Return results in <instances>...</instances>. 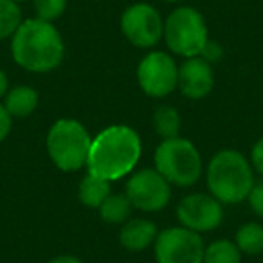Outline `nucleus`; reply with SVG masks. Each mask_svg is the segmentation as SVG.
<instances>
[{
  "mask_svg": "<svg viewBox=\"0 0 263 263\" xmlns=\"http://www.w3.org/2000/svg\"><path fill=\"white\" fill-rule=\"evenodd\" d=\"M141 159V137L124 124L108 126L92 139L87 168L108 182L128 175Z\"/></svg>",
  "mask_w": 263,
  "mask_h": 263,
  "instance_id": "nucleus-1",
  "label": "nucleus"
},
{
  "mask_svg": "<svg viewBox=\"0 0 263 263\" xmlns=\"http://www.w3.org/2000/svg\"><path fill=\"white\" fill-rule=\"evenodd\" d=\"M65 45L52 22L24 20L11 36L13 60L29 72H51L62 63Z\"/></svg>",
  "mask_w": 263,
  "mask_h": 263,
  "instance_id": "nucleus-2",
  "label": "nucleus"
},
{
  "mask_svg": "<svg viewBox=\"0 0 263 263\" xmlns=\"http://www.w3.org/2000/svg\"><path fill=\"white\" fill-rule=\"evenodd\" d=\"M254 177L249 161L236 150H222L209 161L208 187L222 204H240L249 197Z\"/></svg>",
  "mask_w": 263,
  "mask_h": 263,
  "instance_id": "nucleus-3",
  "label": "nucleus"
},
{
  "mask_svg": "<svg viewBox=\"0 0 263 263\" xmlns=\"http://www.w3.org/2000/svg\"><path fill=\"white\" fill-rule=\"evenodd\" d=\"M92 139L80 121L58 119L47 134V152L56 168L76 172L87 166Z\"/></svg>",
  "mask_w": 263,
  "mask_h": 263,
  "instance_id": "nucleus-4",
  "label": "nucleus"
},
{
  "mask_svg": "<svg viewBox=\"0 0 263 263\" xmlns=\"http://www.w3.org/2000/svg\"><path fill=\"white\" fill-rule=\"evenodd\" d=\"M155 170L180 187L193 186L202 175V159L197 146L182 137L164 139L155 150Z\"/></svg>",
  "mask_w": 263,
  "mask_h": 263,
  "instance_id": "nucleus-5",
  "label": "nucleus"
},
{
  "mask_svg": "<svg viewBox=\"0 0 263 263\" xmlns=\"http://www.w3.org/2000/svg\"><path fill=\"white\" fill-rule=\"evenodd\" d=\"M164 40L170 51L184 58L200 56L208 38V26L195 8H177L164 22Z\"/></svg>",
  "mask_w": 263,
  "mask_h": 263,
  "instance_id": "nucleus-6",
  "label": "nucleus"
},
{
  "mask_svg": "<svg viewBox=\"0 0 263 263\" xmlns=\"http://www.w3.org/2000/svg\"><path fill=\"white\" fill-rule=\"evenodd\" d=\"M202 236L186 227H170L157 234L155 259L157 263H204Z\"/></svg>",
  "mask_w": 263,
  "mask_h": 263,
  "instance_id": "nucleus-7",
  "label": "nucleus"
},
{
  "mask_svg": "<svg viewBox=\"0 0 263 263\" xmlns=\"http://www.w3.org/2000/svg\"><path fill=\"white\" fill-rule=\"evenodd\" d=\"M124 195L136 209L146 213L161 211L170 204L172 184L157 170H141L128 179Z\"/></svg>",
  "mask_w": 263,
  "mask_h": 263,
  "instance_id": "nucleus-8",
  "label": "nucleus"
},
{
  "mask_svg": "<svg viewBox=\"0 0 263 263\" xmlns=\"http://www.w3.org/2000/svg\"><path fill=\"white\" fill-rule=\"evenodd\" d=\"M121 31L132 45L150 49L164 36V22L150 4H134L121 16Z\"/></svg>",
  "mask_w": 263,
  "mask_h": 263,
  "instance_id": "nucleus-9",
  "label": "nucleus"
},
{
  "mask_svg": "<svg viewBox=\"0 0 263 263\" xmlns=\"http://www.w3.org/2000/svg\"><path fill=\"white\" fill-rule=\"evenodd\" d=\"M179 67L170 54L154 51L141 60L137 67V81L143 92L152 98H166L177 88Z\"/></svg>",
  "mask_w": 263,
  "mask_h": 263,
  "instance_id": "nucleus-10",
  "label": "nucleus"
},
{
  "mask_svg": "<svg viewBox=\"0 0 263 263\" xmlns=\"http://www.w3.org/2000/svg\"><path fill=\"white\" fill-rule=\"evenodd\" d=\"M177 218L180 226L195 233H208L222 223L223 209L222 202L213 195L193 193L184 197L177 205Z\"/></svg>",
  "mask_w": 263,
  "mask_h": 263,
  "instance_id": "nucleus-11",
  "label": "nucleus"
},
{
  "mask_svg": "<svg viewBox=\"0 0 263 263\" xmlns=\"http://www.w3.org/2000/svg\"><path fill=\"white\" fill-rule=\"evenodd\" d=\"M215 74L211 63H208L200 56L186 58V62L179 67V80L177 87L186 98L202 99L213 90Z\"/></svg>",
  "mask_w": 263,
  "mask_h": 263,
  "instance_id": "nucleus-12",
  "label": "nucleus"
},
{
  "mask_svg": "<svg viewBox=\"0 0 263 263\" xmlns=\"http://www.w3.org/2000/svg\"><path fill=\"white\" fill-rule=\"evenodd\" d=\"M157 227L154 222L146 218H132L126 220L123 229L119 231V241L126 251L141 252L157 240Z\"/></svg>",
  "mask_w": 263,
  "mask_h": 263,
  "instance_id": "nucleus-13",
  "label": "nucleus"
},
{
  "mask_svg": "<svg viewBox=\"0 0 263 263\" xmlns=\"http://www.w3.org/2000/svg\"><path fill=\"white\" fill-rule=\"evenodd\" d=\"M4 106L11 117H27L38 106V92L27 85H18L8 90Z\"/></svg>",
  "mask_w": 263,
  "mask_h": 263,
  "instance_id": "nucleus-14",
  "label": "nucleus"
},
{
  "mask_svg": "<svg viewBox=\"0 0 263 263\" xmlns=\"http://www.w3.org/2000/svg\"><path fill=\"white\" fill-rule=\"evenodd\" d=\"M110 197V182L105 179H99L88 173L80 182V200L87 208L99 209V205Z\"/></svg>",
  "mask_w": 263,
  "mask_h": 263,
  "instance_id": "nucleus-15",
  "label": "nucleus"
},
{
  "mask_svg": "<svg viewBox=\"0 0 263 263\" xmlns=\"http://www.w3.org/2000/svg\"><path fill=\"white\" fill-rule=\"evenodd\" d=\"M154 128L157 132V136H161L162 139L179 137V130H180L179 110L170 105L157 106V110L154 114Z\"/></svg>",
  "mask_w": 263,
  "mask_h": 263,
  "instance_id": "nucleus-16",
  "label": "nucleus"
},
{
  "mask_svg": "<svg viewBox=\"0 0 263 263\" xmlns=\"http://www.w3.org/2000/svg\"><path fill=\"white\" fill-rule=\"evenodd\" d=\"M132 202L126 195H110L101 205H99V215L103 222L106 223H124L132 213Z\"/></svg>",
  "mask_w": 263,
  "mask_h": 263,
  "instance_id": "nucleus-17",
  "label": "nucleus"
},
{
  "mask_svg": "<svg viewBox=\"0 0 263 263\" xmlns=\"http://www.w3.org/2000/svg\"><path fill=\"white\" fill-rule=\"evenodd\" d=\"M234 243L245 254H259V252H263V226L258 222L243 223L238 229Z\"/></svg>",
  "mask_w": 263,
  "mask_h": 263,
  "instance_id": "nucleus-18",
  "label": "nucleus"
},
{
  "mask_svg": "<svg viewBox=\"0 0 263 263\" xmlns=\"http://www.w3.org/2000/svg\"><path fill=\"white\" fill-rule=\"evenodd\" d=\"M241 251L229 240H216L204 251V263H240Z\"/></svg>",
  "mask_w": 263,
  "mask_h": 263,
  "instance_id": "nucleus-19",
  "label": "nucleus"
},
{
  "mask_svg": "<svg viewBox=\"0 0 263 263\" xmlns=\"http://www.w3.org/2000/svg\"><path fill=\"white\" fill-rule=\"evenodd\" d=\"M22 24V11L15 0H0V40L16 33Z\"/></svg>",
  "mask_w": 263,
  "mask_h": 263,
  "instance_id": "nucleus-20",
  "label": "nucleus"
},
{
  "mask_svg": "<svg viewBox=\"0 0 263 263\" xmlns=\"http://www.w3.org/2000/svg\"><path fill=\"white\" fill-rule=\"evenodd\" d=\"M36 18L45 22H54L63 15L67 8V0H33Z\"/></svg>",
  "mask_w": 263,
  "mask_h": 263,
  "instance_id": "nucleus-21",
  "label": "nucleus"
},
{
  "mask_svg": "<svg viewBox=\"0 0 263 263\" xmlns=\"http://www.w3.org/2000/svg\"><path fill=\"white\" fill-rule=\"evenodd\" d=\"M247 198H249V204H251L252 211H254L259 218H263V182L254 184Z\"/></svg>",
  "mask_w": 263,
  "mask_h": 263,
  "instance_id": "nucleus-22",
  "label": "nucleus"
},
{
  "mask_svg": "<svg viewBox=\"0 0 263 263\" xmlns=\"http://www.w3.org/2000/svg\"><path fill=\"white\" fill-rule=\"evenodd\" d=\"M222 56H223V51H222V47H220V44H216V42H213V40L205 42L204 49H202V52H200V58H204L208 63L220 62Z\"/></svg>",
  "mask_w": 263,
  "mask_h": 263,
  "instance_id": "nucleus-23",
  "label": "nucleus"
},
{
  "mask_svg": "<svg viewBox=\"0 0 263 263\" xmlns=\"http://www.w3.org/2000/svg\"><path fill=\"white\" fill-rule=\"evenodd\" d=\"M251 161H252V164H254L256 172H258L259 175H263V137L259 141H256V144L252 146Z\"/></svg>",
  "mask_w": 263,
  "mask_h": 263,
  "instance_id": "nucleus-24",
  "label": "nucleus"
},
{
  "mask_svg": "<svg viewBox=\"0 0 263 263\" xmlns=\"http://www.w3.org/2000/svg\"><path fill=\"white\" fill-rule=\"evenodd\" d=\"M11 119L9 112L6 110L4 105H0V143L9 136V130H11Z\"/></svg>",
  "mask_w": 263,
  "mask_h": 263,
  "instance_id": "nucleus-25",
  "label": "nucleus"
},
{
  "mask_svg": "<svg viewBox=\"0 0 263 263\" xmlns=\"http://www.w3.org/2000/svg\"><path fill=\"white\" fill-rule=\"evenodd\" d=\"M8 88H9V81H8V76L2 69H0V98H4L8 94Z\"/></svg>",
  "mask_w": 263,
  "mask_h": 263,
  "instance_id": "nucleus-26",
  "label": "nucleus"
},
{
  "mask_svg": "<svg viewBox=\"0 0 263 263\" xmlns=\"http://www.w3.org/2000/svg\"><path fill=\"white\" fill-rule=\"evenodd\" d=\"M49 263H83L81 259L74 258V256H58V258L51 259Z\"/></svg>",
  "mask_w": 263,
  "mask_h": 263,
  "instance_id": "nucleus-27",
  "label": "nucleus"
},
{
  "mask_svg": "<svg viewBox=\"0 0 263 263\" xmlns=\"http://www.w3.org/2000/svg\"><path fill=\"white\" fill-rule=\"evenodd\" d=\"M162 2H180V0H162Z\"/></svg>",
  "mask_w": 263,
  "mask_h": 263,
  "instance_id": "nucleus-28",
  "label": "nucleus"
},
{
  "mask_svg": "<svg viewBox=\"0 0 263 263\" xmlns=\"http://www.w3.org/2000/svg\"><path fill=\"white\" fill-rule=\"evenodd\" d=\"M15 2H26V0H15Z\"/></svg>",
  "mask_w": 263,
  "mask_h": 263,
  "instance_id": "nucleus-29",
  "label": "nucleus"
}]
</instances>
